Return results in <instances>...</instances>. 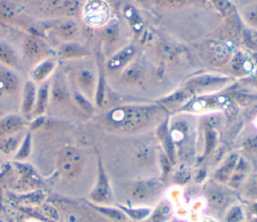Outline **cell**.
Masks as SVG:
<instances>
[{"label":"cell","instance_id":"obj_1","mask_svg":"<svg viewBox=\"0 0 257 222\" xmlns=\"http://www.w3.org/2000/svg\"><path fill=\"white\" fill-rule=\"evenodd\" d=\"M83 165L81 153L73 147H64L59 150L56 156V167L58 171L66 178L72 179L77 177Z\"/></svg>","mask_w":257,"mask_h":222},{"label":"cell","instance_id":"obj_2","mask_svg":"<svg viewBox=\"0 0 257 222\" xmlns=\"http://www.w3.org/2000/svg\"><path fill=\"white\" fill-rule=\"evenodd\" d=\"M50 49L39 34L30 33L23 41V54L31 62H38L49 54Z\"/></svg>","mask_w":257,"mask_h":222},{"label":"cell","instance_id":"obj_3","mask_svg":"<svg viewBox=\"0 0 257 222\" xmlns=\"http://www.w3.org/2000/svg\"><path fill=\"white\" fill-rule=\"evenodd\" d=\"M48 29L62 42L72 41L78 32V26L76 22L69 18L57 19L54 23L50 24Z\"/></svg>","mask_w":257,"mask_h":222},{"label":"cell","instance_id":"obj_4","mask_svg":"<svg viewBox=\"0 0 257 222\" xmlns=\"http://www.w3.org/2000/svg\"><path fill=\"white\" fill-rule=\"evenodd\" d=\"M56 66H57V60L55 59V57H52V56H48L36 62L30 72L31 80L39 84L48 80L49 76L54 72Z\"/></svg>","mask_w":257,"mask_h":222},{"label":"cell","instance_id":"obj_5","mask_svg":"<svg viewBox=\"0 0 257 222\" xmlns=\"http://www.w3.org/2000/svg\"><path fill=\"white\" fill-rule=\"evenodd\" d=\"M108 16V10L106 5L99 1V0H93L90 1L85 6L84 11V18L89 24L98 25L102 24L106 21Z\"/></svg>","mask_w":257,"mask_h":222},{"label":"cell","instance_id":"obj_6","mask_svg":"<svg viewBox=\"0 0 257 222\" xmlns=\"http://www.w3.org/2000/svg\"><path fill=\"white\" fill-rule=\"evenodd\" d=\"M25 122L18 115H7L0 119V138L24 132Z\"/></svg>","mask_w":257,"mask_h":222},{"label":"cell","instance_id":"obj_7","mask_svg":"<svg viewBox=\"0 0 257 222\" xmlns=\"http://www.w3.org/2000/svg\"><path fill=\"white\" fill-rule=\"evenodd\" d=\"M56 55L63 60H75L86 56L87 50L74 41H66L58 45Z\"/></svg>","mask_w":257,"mask_h":222},{"label":"cell","instance_id":"obj_8","mask_svg":"<svg viewBox=\"0 0 257 222\" xmlns=\"http://www.w3.org/2000/svg\"><path fill=\"white\" fill-rule=\"evenodd\" d=\"M150 110L144 108H131L121 113V119H117V122L121 123L126 129H134L142 126L149 117ZM116 121V120H113Z\"/></svg>","mask_w":257,"mask_h":222},{"label":"cell","instance_id":"obj_9","mask_svg":"<svg viewBox=\"0 0 257 222\" xmlns=\"http://www.w3.org/2000/svg\"><path fill=\"white\" fill-rule=\"evenodd\" d=\"M36 92H37L36 83L31 79L27 80L23 87L22 101H21V112L25 118L32 117L34 105H35Z\"/></svg>","mask_w":257,"mask_h":222},{"label":"cell","instance_id":"obj_10","mask_svg":"<svg viewBox=\"0 0 257 222\" xmlns=\"http://www.w3.org/2000/svg\"><path fill=\"white\" fill-rule=\"evenodd\" d=\"M110 197V190H109V185L108 181L106 178V175L99 164V169H98V178L96 185L94 189L92 190L91 194L89 195V198L94 201V202H105L109 199Z\"/></svg>","mask_w":257,"mask_h":222},{"label":"cell","instance_id":"obj_11","mask_svg":"<svg viewBox=\"0 0 257 222\" xmlns=\"http://www.w3.org/2000/svg\"><path fill=\"white\" fill-rule=\"evenodd\" d=\"M0 64L9 69H18L20 59L17 51L8 42L0 39Z\"/></svg>","mask_w":257,"mask_h":222},{"label":"cell","instance_id":"obj_12","mask_svg":"<svg viewBox=\"0 0 257 222\" xmlns=\"http://www.w3.org/2000/svg\"><path fill=\"white\" fill-rule=\"evenodd\" d=\"M76 0H47L46 9L53 15L70 16L77 10Z\"/></svg>","mask_w":257,"mask_h":222},{"label":"cell","instance_id":"obj_13","mask_svg":"<svg viewBox=\"0 0 257 222\" xmlns=\"http://www.w3.org/2000/svg\"><path fill=\"white\" fill-rule=\"evenodd\" d=\"M50 99V81L46 80L37 87L35 105L33 109V117L43 116L46 112Z\"/></svg>","mask_w":257,"mask_h":222},{"label":"cell","instance_id":"obj_14","mask_svg":"<svg viewBox=\"0 0 257 222\" xmlns=\"http://www.w3.org/2000/svg\"><path fill=\"white\" fill-rule=\"evenodd\" d=\"M68 90L61 74H55L54 80L50 82V98L56 102H66L68 100Z\"/></svg>","mask_w":257,"mask_h":222},{"label":"cell","instance_id":"obj_15","mask_svg":"<svg viewBox=\"0 0 257 222\" xmlns=\"http://www.w3.org/2000/svg\"><path fill=\"white\" fill-rule=\"evenodd\" d=\"M24 136L25 132H21L13 136L0 138V152L3 153L4 155L15 154Z\"/></svg>","mask_w":257,"mask_h":222},{"label":"cell","instance_id":"obj_16","mask_svg":"<svg viewBox=\"0 0 257 222\" xmlns=\"http://www.w3.org/2000/svg\"><path fill=\"white\" fill-rule=\"evenodd\" d=\"M18 86L17 75L9 68L5 67L0 71V92H11Z\"/></svg>","mask_w":257,"mask_h":222},{"label":"cell","instance_id":"obj_17","mask_svg":"<svg viewBox=\"0 0 257 222\" xmlns=\"http://www.w3.org/2000/svg\"><path fill=\"white\" fill-rule=\"evenodd\" d=\"M31 149H32V134H31V131H28L25 133V136L21 141L14 155V159L17 161H22L27 159L31 154Z\"/></svg>","mask_w":257,"mask_h":222},{"label":"cell","instance_id":"obj_18","mask_svg":"<svg viewBox=\"0 0 257 222\" xmlns=\"http://www.w3.org/2000/svg\"><path fill=\"white\" fill-rule=\"evenodd\" d=\"M156 191V185L152 183H139L134 187L133 196L137 199H147Z\"/></svg>","mask_w":257,"mask_h":222},{"label":"cell","instance_id":"obj_19","mask_svg":"<svg viewBox=\"0 0 257 222\" xmlns=\"http://www.w3.org/2000/svg\"><path fill=\"white\" fill-rule=\"evenodd\" d=\"M75 81L82 89H87L93 82V75L87 69H79L75 74Z\"/></svg>","mask_w":257,"mask_h":222},{"label":"cell","instance_id":"obj_20","mask_svg":"<svg viewBox=\"0 0 257 222\" xmlns=\"http://www.w3.org/2000/svg\"><path fill=\"white\" fill-rule=\"evenodd\" d=\"M72 97L74 102L79 106V108H81L83 112L85 113H91L92 112V105L91 103L88 101V99L80 92L77 90H74L72 92Z\"/></svg>","mask_w":257,"mask_h":222},{"label":"cell","instance_id":"obj_21","mask_svg":"<svg viewBox=\"0 0 257 222\" xmlns=\"http://www.w3.org/2000/svg\"><path fill=\"white\" fill-rule=\"evenodd\" d=\"M242 218V214L239 208H234L233 210L230 211V213L227 216V221L228 222H238Z\"/></svg>","mask_w":257,"mask_h":222},{"label":"cell","instance_id":"obj_22","mask_svg":"<svg viewBox=\"0 0 257 222\" xmlns=\"http://www.w3.org/2000/svg\"><path fill=\"white\" fill-rule=\"evenodd\" d=\"M190 1L193 0H158V2L165 4V5H173V6H177V5H183L185 3H188Z\"/></svg>","mask_w":257,"mask_h":222},{"label":"cell","instance_id":"obj_23","mask_svg":"<svg viewBox=\"0 0 257 222\" xmlns=\"http://www.w3.org/2000/svg\"><path fill=\"white\" fill-rule=\"evenodd\" d=\"M127 212L132 215V217H135V218H142V217L146 216L149 213V211L145 210V209H143V210H135V211L127 210Z\"/></svg>","mask_w":257,"mask_h":222},{"label":"cell","instance_id":"obj_24","mask_svg":"<svg viewBox=\"0 0 257 222\" xmlns=\"http://www.w3.org/2000/svg\"><path fill=\"white\" fill-rule=\"evenodd\" d=\"M213 1L223 11H225L226 9H228L230 7V3L228 2V0H213Z\"/></svg>","mask_w":257,"mask_h":222},{"label":"cell","instance_id":"obj_25","mask_svg":"<svg viewBox=\"0 0 257 222\" xmlns=\"http://www.w3.org/2000/svg\"><path fill=\"white\" fill-rule=\"evenodd\" d=\"M211 202L216 204V205H222V203L224 202V198L222 195L220 194H215V195H212L211 198H210Z\"/></svg>","mask_w":257,"mask_h":222}]
</instances>
